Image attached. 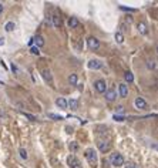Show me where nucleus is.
<instances>
[{
	"mask_svg": "<svg viewBox=\"0 0 158 168\" xmlns=\"http://www.w3.org/2000/svg\"><path fill=\"white\" fill-rule=\"evenodd\" d=\"M24 116H26L29 120H32V121H36V120H37V118H36L34 116H32V114H27V113H24Z\"/></svg>",
	"mask_w": 158,
	"mask_h": 168,
	"instance_id": "28",
	"label": "nucleus"
},
{
	"mask_svg": "<svg viewBox=\"0 0 158 168\" xmlns=\"http://www.w3.org/2000/svg\"><path fill=\"white\" fill-rule=\"evenodd\" d=\"M115 97H117V93H115L114 90H108V91H105V100H108V101H114Z\"/></svg>",
	"mask_w": 158,
	"mask_h": 168,
	"instance_id": "11",
	"label": "nucleus"
},
{
	"mask_svg": "<svg viewBox=\"0 0 158 168\" xmlns=\"http://www.w3.org/2000/svg\"><path fill=\"white\" fill-rule=\"evenodd\" d=\"M137 29H138V32L141 33V34H147L148 33V29H147V24L145 23H138V26H137Z\"/></svg>",
	"mask_w": 158,
	"mask_h": 168,
	"instance_id": "14",
	"label": "nucleus"
},
{
	"mask_svg": "<svg viewBox=\"0 0 158 168\" xmlns=\"http://www.w3.org/2000/svg\"><path fill=\"white\" fill-rule=\"evenodd\" d=\"M114 120H115V121H124L125 118H124L122 116H117V114H115V116H114Z\"/></svg>",
	"mask_w": 158,
	"mask_h": 168,
	"instance_id": "29",
	"label": "nucleus"
},
{
	"mask_svg": "<svg viewBox=\"0 0 158 168\" xmlns=\"http://www.w3.org/2000/svg\"><path fill=\"white\" fill-rule=\"evenodd\" d=\"M157 51H158V47H157Z\"/></svg>",
	"mask_w": 158,
	"mask_h": 168,
	"instance_id": "35",
	"label": "nucleus"
},
{
	"mask_svg": "<svg viewBox=\"0 0 158 168\" xmlns=\"http://www.w3.org/2000/svg\"><path fill=\"white\" fill-rule=\"evenodd\" d=\"M33 43H36L37 49H39V47H43V46H44V39H43L41 36H36V37L33 39Z\"/></svg>",
	"mask_w": 158,
	"mask_h": 168,
	"instance_id": "13",
	"label": "nucleus"
},
{
	"mask_svg": "<svg viewBox=\"0 0 158 168\" xmlns=\"http://www.w3.org/2000/svg\"><path fill=\"white\" fill-rule=\"evenodd\" d=\"M19 154H20V157H22L23 159H27V152H26L24 148H20V150H19Z\"/></svg>",
	"mask_w": 158,
	"mask_h": 168,
	"instance_id": "24",
	"label": "nucleus"
},
{
	"mask_svg": "<svg viewBox=\"0 0 158 168\" xmlns=\"http://www.w3.org/2000/svg\"><path fill=\"white\" fill-rule=\"evenodd\" d=\"M68 147H70V151H73V152H76V151L78 150V144H77V142H74V141H73V142H70V145H68Z\"/></svg>",
	"mask_w": 158,
	"mask_h": 168,
	"instance_id": "22",
	"label": "nucleus"
},
{
	"mask_svg": "<svg viewBox=\"0 0 158 168\" xmlns=\"http://www.w3.org/2000/svg\"><path fill=\"white\" fill-rule=\"evenodd\" d=\"M87 44H88V49H90V50H97V49L100 47V41H98V39H95V37H90V39L87 40Z\"/></svg>",
	"mask_w": 158,
	"mask_h": 168,
	"instance_id": "5",
	"label": "nucleus"
},
{
	"mask_svg": "<svg viewBox=\"0 0 158 168\" xmlns=\"http://www.w3.org/2000/svg\"><path fill=\"white\" fill-rule=\"evenodd\" d=\"M3 12V5H0V13Z\"/></svg>",
	"mask_w": 158,
	"mask_h": 168,
	"instance_id": "34",
	"label": "nucleus"
},
{
	"mask_svg": "<svg viewBox=\"0 0 158 168\" xmlns=\"http://www.w3.org/2000/svg\"><path fill=\"white\" fill-rule=\"evenodd\" d=\"M135 107L140 108V110H145V108H147V103H145V100L141 98V97H138V98L135 100Z\"/></svg>",
	"mask_w": 158,
	"mask_h": 168,
	"instance_id": "9",
	"label": "nucleus"
},
{
	"mask_svg": "<svg viewBox=\"0 0 158 168\" xmlns=\"http://www.w3.org/2000/svg\"><path fill=\"white\" fill-rule=\"evenodd\" d=\"M94 89L98 91V93H105L107 90V87H105V81L104 80H97L95 83H94Z\"/></svg>",
	"mask_w": 158,
	"mask_h": 168,
	"instance_id": "4",
	"label": "nucleus"
},
{
	"mask_svg": "<svg viewBox=\"0 0 158 168\" xmlns=\"http://www.w3.org/2000/svg\"><path fill=\"white\" fill-rule=\"evenodd\" d=\"M120 9L121 10H125V12H135L134 9H128V7H124V6H120Z\"/></svg>",
	"mask_w": 158,
	"mask_h": 168,
	"instance_id": "31",
	"label": "nucleus"
},
{
	"mask_svg": "<svg viewBox=\"0 0 158 168\" xmlns=\"http://www.w3.org/2000/svg\"><path fill=\"white\" fill-rule=\"evenodd\" d=\"M41 75H43V78H44L49 84H53V75H51V73H50L49 68H44V70L41 71Z\"/></svg>",
	"mask_w": 158,
	"mask_h": 168,
	"instance_id": "7",
	"label": "nucleus"
},
{
	"mask_svg": "<svg viewBox=\"0 0 158 168\" xmlns=\"http://www.w3.org/2000/svg\"><path fill=\"white\" fill-rule=\"evenodd\" d=\"M124 78H125L127 83H132V81H134V75H132L131 71H127V73L124 74Z\"/></svg>",
	"mask_w": 158,
	"mask_h": 168,
	"instance_id": "17",
	"label": "nucleus"
},
{
	"mask_svg": "<svg viewBox=\"0 0 158 168\" xmlns=\"http://www.w3.org/2000/svg\"><path fill=\"white\" fill-rule=\"evenodd\" d=\"M115 40H117V43H122L124 41V36H122L121 32H117L115 33Z\"/></svg>",
	"mask_w": 158,
	"mask_h": 168,
	"instance_id": "20",
	"label": "nucleus"
},
{
	"mask_svg": "<svg viewBox=\"0 0 158 168\" xmlns=\"http://www.w3.org/2000/svg\"><path fill=\"white\" fill-rule=\"evenodd\" d=\"M53 24L54 27H61V19L59 16H53Z\"/></svg>",
	"mask_w": 158,
	"mask_h": 168,
	"instance_id": "19",
	"label": "nucleus"
},
{
	"mask_svg": "<svg viewBox=\"0 0 158 168\" xmlns=\"http://www.w3.org/2000/svg\"><path fill=\"white\" fill-rule=\"evenodd\" d=\"M77 26H78L77 17H70V19H68V27H70V29H76Z\"/></svg>",
	"mask_w": 158,
	"mask_h": 168,
	"instance_id": "15",
	"label": "nucleus"
},
{
	"mask_svg": "<svg viewBox=\"0 0 158 168\" xmlns=\"http://www.w3.org/2000/svg\"><path fill=\"white\" fill-rule=\"evenodd\" d=\"M67 164H68L70 168H83L81 161H80L76 155H68V158H67Z\"/></svg>",
	"mask_w": 158,
	"mask_h": 168,
	"instance_id": "3",
	"label": "nucleus"
},
{
	"mask_svg": "<svg viewBox=\"0 0 158 168\" xmlns=\"http://www.w3.org/2000/svg\"><path fill=\"white\" fill-rule=\"evenodd\" d=\"M49 117H50V118H53V120H56V121L63 120V117H61V116H57V114H53V113H50V114H49Z\"/></svg>",
	"mask_w": 158,
	"mask_h": 168,
	"instance_id": "23",
	"label": "nucleus"
},
{
	"mask_svg": "<svg viewBox=\"0 0 158 168\" xmlns=\"http://www.w3.org/2000/svg\"><path fill=\"white\" fill-rule=\"evenodd\" d=\"M127 96H128V89H127V86H125V84H120V97L125 98Z\"/></svg>",
	"mask_w": 158,
	"mask_h": 168,
	"instance_id": "12",
	"label": "nucleus"
},
{
	"mask_svg": "<svg viewBox=\"0 0 158 168\" xmlns=\"http://www.w3.org/2000/svg\"><path fill=\"white\" fill-rule=\"evenodd\" d=\"M67 106H68L71 110H77V108H78V101H77V100H74V98H71V100L67 103Z\"/></svg>",
	"mask_w": 158,
	"mask_h": 168,
	"instance_id": "16",
	"label": "nucleus"
},
{
	"mask_svg": "<svg viewBox=\"0 0 158 168\" xmlns=\"http://www.w3.org/2000/svg\"><path fill=\"white\" fill-rule=\"evenodd\" d=\"M87 66H88V68H91V70H98V68L103 67V63H101L100 60H90Z\"/></svg>",
	"mask_w": 158,
	"mask_h": 168,
	"instance_id": "6",
	"label": "nucleus"
},
{
	"mask_svg": "<svg viewBox=\"0 0 158 168\" xmlns=\"http://www.w3.org/2000/svg\"><path fill=\"white\" fill-rule=\"evenodd\" d=\"M5 29H6V32H12V30H14V23H13V22H9V23H6Z\"/></svg>",
	"mask_w": 158,
	"mask_h": 168,
	"instance_id": "21",
	"label": "nucleus"
},
{
	"mask_svg": "<svg viewBox=\"0 0 158 168\" xmlns=\"http://www.w3.org/2000/svg\"><path fill=\"white\" fill-rule=\"evenodd\" d=\"M97 145H98V150H100L101 152L110 151V142H107V141H98Z\"/></svg>",
	"mask_w": 158,
	"mask_h": 168,
	"instance_id": "8",
	"label": "nucleus"
},
{
	"mask_svg": "<svg viewBox=\"0 0 158 168\" xmlns=\"http://www.w3.org/2000/svg\"><path fill=\"white\" fill-rule=\"evenodd\" d=\"M147 67H148V68H151V70H152V68H154V67H155V64H154V61H152V60H149V61H148V63H147Z\"/></svg>",
	"mask_w": 158,
	"mask_h": 168,
	"instance_id": "27",
	"label": "nucleus"
},
{
	"mask_svg": "<svg viewBox=\"0 0 158 168\" xmlns=\"http://www.w3.org/2000/svg\"><path fill=\"white\" fill-rule=\"evenodd\" d=\"M68 83L71 84V86H77V74H70Z\"/></svg>",
	"mask_w": 158,
	"mask_h": 168,
	"instance_id": "18",
	"label": "nucleus"
},
{
	"mask_svg": "<svg viewBox=\"0 0 158 168\" xmlns=\"http://www.w3.org/2000/svg\"><path fill=\"white\" fill-rule=\"evenodd\" d=\"M5 44V39H0V46H3Z\"/></svg>",
	"mask_w": 158,
	"mask_h": 168,
	"instance_id": "33",
	"label": "nucleus"
},
{
	"mask_svg": "<svg viewBox=\"0 0 158 168\" xmlns=\"http://www.w3.org/2000/svg\"><path fill=\"white\" fill-rule=\"evenodd\" d=\"M124 111H125V110H124V107H122V106H118V107H117V113H120V114H122Z\"/></svg>",
	"mask_w": 158,
	"mask_h": 168,
	"instance_id": "30",
	"label": "nucleus"
},
{
	"mask_svg": "<svg viewBox=\"0 0 158 168\" xmlns=\"http://www.w3.org/2000/svg\"><path fill=\"white\" fill-rule=\"evenodd\" d=\"M86 159L88 161V164L91 165V167H95L97 165V162H98V158H97V152L93 150V148H88V150H86Z\"/></svg>",
	"mask_w": 158,
	"mask_h": 168,
	"instance_id": "1",
	"label": "nucleus"
},
{
	"mask_svg": "<svg viewBox=\"0 0 158 168\" xmlns=\"http://www.w3.org/2000/svg\"><path fill=\"white\" fill-rule=\"evenodd\" d=\"M110 161H111V165H114V167H121V165H124V158H122V155L118 154V152L111 154Z\"/></svg>",
	"mask_w": 158,
	"mask_h": 168,
	"instance_id": "2",
	"label": "nucleus"
},
{
	"mask_svg": "<svg viewBox=\"0 0 158 168\" xmlns=\"http://www.w3.org/2000/svg\"><path fill=\"white\" fill-rule=\"evenodd\" d=\"M66 130H67V133H68V134H71V133H73V128H71V127H66Z\"/></svg>",
	"mask_w": 158,
	"mask_h": 168,
	"instance_id": "32",
	"label": "nucleus"
},
{
	"mask_svg": "<svg viewBox=\"0 0 158 168\" xmlns=\"http://www.w3.org/2000/svg\"><path fill=\"white\" fill-rule=\"evenodd\" d=\"M125 168H138V165H137L135 162L130 161V162H127V164H125Z\"/></svg>",
	"mask_w": 158,
	"mask_h": 168,
	"instance_id": "25",
	"label": "nucleus"
},
{
	"mask_svg": "<svg viewBox=\"0 0 158 168\" xmlns=\"http://www.w3.org/2000/svg\"><path fill=\"white\" fill-rule=\"evenodd\" d=\"M56 104H57V107L61 108V110H66V108H67V101H66V98H63V97H59V98L56 100Z\"/></svg>",
	"mask_w": 158,
	"mask_h": 168,
	"instance_id": "10",
	"label": "nucleus"
},
{
	"mask_svg": "<svg viewBox=\"0 0 158 168\" xmlns=\"http://www.w3.org/2000/svg\"><path fill=\"white\" fill-rule=\"evenodd\" d=\"M30 53L34 54V56H39V54H40V51H39L37 47H30Z\"/></svg>",
	"mask_w": 158,
	"mask_h": 168,
	"instance_id": "26",
	"label": "nucleus"
}]
</instances>
